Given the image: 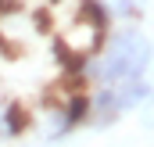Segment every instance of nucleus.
<instances>
[{
    "instance_id": "f257e3e1",
    "label": "nucleus",
    "mask_w": 154,
    "mask_h": 147,
    "mask_svg": "<svg viewBox=\"0 0 154 147\" xmlns=\"http://www.w3.org/2000/svg\"><path fill=\"white\" fill-rule=\"evenodd\" d=\"M147 68H151V47H147V39H140L133 29H125V33L111 36V43H108V50H104V58H100V65H97L93 75L104 86H118L125 79L147 75Z\"/></svg>"
},
{
    "instance_id": "f03ea898",
    "label": "nucleus",
    "mask_w": 154,
    "mask_h": 147,
    "mask_svg": "<svg viewBox=\"0 0 154 147\" xmlns=\"http://www.w3.org/2000/svg\"><path fill=\"white\" fill-rule=\"evenodd\" d=\"M0 126H4V133H7V136H18V133L25 129L22 104H7V108H4V115H0Z\"/></svg>"
}]
</instances>
